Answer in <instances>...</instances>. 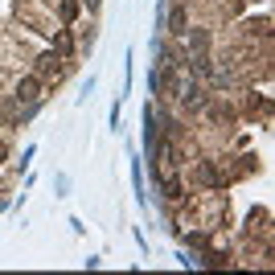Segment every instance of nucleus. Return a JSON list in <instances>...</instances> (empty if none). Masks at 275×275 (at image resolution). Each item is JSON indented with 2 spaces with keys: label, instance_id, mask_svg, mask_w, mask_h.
<instances>
[{
  "label": "nucleus",
  "instance_id": "1",
  "mask_svg": "<svg viewBox=\"0 0 275 275\" xmlns=\"http://www.w3.org/2000/svg\"><path fill=\"white\" fill-rule=\"evenodd\" d=\"M17 99H37V82H21L17 86Z\"/></svg>",
  "mask_w": 275,
  "mask_h": 275
}]
</instances>
